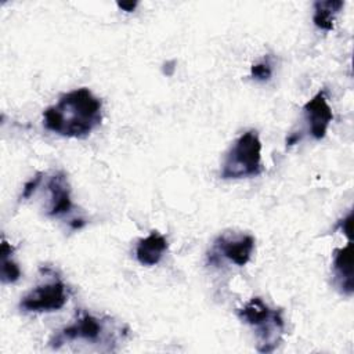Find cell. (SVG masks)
Returning a JSON list of instances; mask_svg holds the SVG:
<instances>
[{
	"instance_id": "cell-1",
	"label": "cell",
	"mask_w": 354,
	"mask_h": 354,
	"mask_svg": "<svg viewBox=\"0 0 354 354\" xmlns=\"http://www.w3.org/2000/svg\"><path fill=\"white\" fill-rule=\"evenodd\" d=\"M102 122V101L87 87L64 93L43 111L46 130L68 138H86Z\"/></svg>"
},
{
	"instance_id": "cell-2",
	"label": "cell",
	"mask_w": 354,
	"mask_h": 354,
	"mask_svg": "<svg viewBox=\"0 0 354 354\" xmlns=\"http://www.w3.org/2000/svg\"><path fill=\"white\" fill-rule=\"evenodd\" d=\"M129 328L123 324L116 322L111 317H98L86 310L76 313L75 319L57 330L48 340V344L58 350L68 343H91L105 344L108 351H113V346L124 340Z\"/></svg>"
},
{
	"instance_id": "cell-3",
	"label": "cell",
	"mask_w": 354,
	"mask_h": 354,
	"mask_svg": "<svg viewBox=\"0 0 354 354\" xmlns=\"http://www.w3.org/2000/svg\"><path fill=\"white\" fill-rule=\"evenodd\" d=\"M236 315L243 324L253 328L259 353H271L282 342L285 319L281 308H271L261 297H252L238 308Z\"/></svg>"
},
{
	"instance_id": "cell-4",
	"label": "cell",
	"mask_w": 354,
	"mask_h": 354,
	"mask_svg": "<svg viewBox=\"0 0 354 354\" xmlns=\"http://www.w3.org/2000/svg\"><path fill=\"white\" fill-rule=\"evenodd\" d=\"M261 140L256 130L242 133L227 151L220 170L223 180H239L261 174Z\"/></svg>"
},
{
	"instance_id": "cell-5",
	"label": "cell",
	"mask_w": 354,
	"mask_h": 354,
	"mask_svg": "<svg viewBox=\"0 0 354 354\" xmlns=\"http://www.w3.org/2000/svg\"><path fill=\"white\" fill-rule=\"evenodd\" d=\"M68 301V286L54 272L51 281L41 282L19 300L24 313H53L61 310Z\"/></svg>"
},
{
	"instance_id": "cell-6",
	"label": "cell",
	"mask_w": 354,
	"mask_h": 354,
	"mask_svg": "<svg viewBox=\"0 0 354 354\" xmlns=\"http://www.w3.org/2000/svg\"><path fill=\"white\" fill-rule=\"evenodd\" d=\"M256 239L250 234L223 232L213 242V249L209 254L210 264L217 263L218 259H227L238 267H243L252 259Z\"/></svg>"
},
{
	"instance_id": "cell-7",
	"label": "cell",
	"mask_w": 354,
	"mask_h": 354,
	"mask_svg": "<svg viewBox=\"0 0 354 354\" xmlns=\"http://www.w3.org/2000/svg\"><path fill=\"white\" fill-rule=\"evenodd\" d=\"M303 113L310 136L314 140H322L326 136L330 122L333 120V112L328 102L325 90H319L303 105Z\"/></svg>"
},
{
	"instance_id": "cell-8",
	"label": "cell",
	"mask_w": 354,
	"mask_h": 354,
	"mask_svg": "<svg viewBox=\"0 0 354 354\" xmlns=\"http://www.w3.org/2000/svg\"><path fill=\"white\" fill-rule=\"evenodd\" d=\"M48 207L46 214L48 217H62L69 214L73 203L71 198V185L66 174L62 170L53 173L47 180Z\"/></svg>"
},
{
	"instance_id": "cell-9",
	"label": "cell",
	"mask_w": 354,
	"mask_h": 354,
	"mask_svg": "<svg viewBox=\"0 0 354 354\" xmlns=\"http://www.w3.org/2000/svg\"><path fill=\"white\" fill-rule=\"evenodd\" d=\"M333 283L340 293L351 296L354 292L353 283V243L347 242L346 246L333 250L332 260Z\"/></svg>"
},
{
	"instance_id": "cell-10",
	"label": "cell",
	"mask_w": 354,
	"mask_h": 354,
	"mask_svg": "<svg viewBox=\"0 0 354 354\" xmlns=\"http://www.w3.org/2000/svg\"><path fill=\"white\" fill-rule=\"evenodd\" d=\"M169 243L165 235L159 231H151L145 238H141L136 245V259L141 266L152 267L156 266L163 254L167 252Z\"/></svg>"
},
{
	"instance_id": "cell-11",
	"label": "cell",
	"mask_w": 354,
	"mask_h": 354,
	"mask_svg": "<svg viewBox=\"0 0 354 354\" xmlns=\"http://www.w3.org/2000/svg\"><path fill=\"white\" fill-rule=\"evenodd\" d=\"M344 1L342 0H325L314 3L313 22L321 30H332L336 15L343 8Z\"/></svg>"
},
{
	"instance_id": "cell-12",
	"label": "cell",
	"mask_w": 354,
	"mask_h": 354,
	"mask_svg": "<svg viewBox=\"0 0 354 354\" xmlns=\"http://www.w3.org/2000/svg\"><path fill=\"white\" fill-rule=\"evenodd\" d=\"M12 252H14V246L3 238L1 239V248H0V253H1L0 279H1V283H4V285L17 282L22 275V271H21L19 266L12 260Z\"/></svg>"
},
{
	"instance_id": "cell-13",
	"label": "cell",
	"mask_w": 354,
	"mask_h": 354,
	"mask_svg": "<svg viewBox=\"0 0 354 354\" xmlns=\"http://www.w3.org/2000/svg\"><path fill=\"white\" fill-rule=\"evenodd\" d=\"M250 76H252V79H254L257 82H267V80H270V77L272 76V65H271L268 57L263 58L261 61H259V62L252 65Z\"/></svg>"
},
{
	"instance_id": "cell-14",
	"label": "cell",
	"mask_w": 354,
	"mask_h": 354,
	"mask_svg": "<svg viewBox=\"0 0 354 354\" xmlns=\"http://www.w3.org/2000/svg\"><path fill=\"white\" fill-rule=\"evenodd\" d=\"M41 176H43V173H37V174H35L29 181L25 183V185H24V188H22V194H21V201L29 199V198L36 192V189H37L39 185L41 184V178H43Z\"/></svg>"
},
{
	"instance_id": "cell-15",
	"label": "cell",
	"mask_w": 354,
	"mask_h": 354,
	"mask_svg": "<svg viewBox=\"0 0 354 354\" xmlns=\"http://www.w3.org/2000/svg\"><path fill=\"white\" fill-rule=\"evenodd\" d=\"M351 224H353V213L350 212L344 218H342L339 223H337V228L344 234L347 235L348 241H351Z\"/></svg>"
},
{
	"instance_id": "cell-16",
	"label": "cell",
	"mask_w": 354,
	"mask_h": 354,
	"mask_svg": "<svg viewBox=\"0 0 354 354\" xmlns=\"http://www.w3.org/2000/svg\"><path fill=\"white\" fill-rule=\"evenodd\" d=\"M137 1H119L118 3V7L119 8H122L123 11H127V12H131V11H134L136 10V7H137Z\"/></svg>"
}]
</instances>
